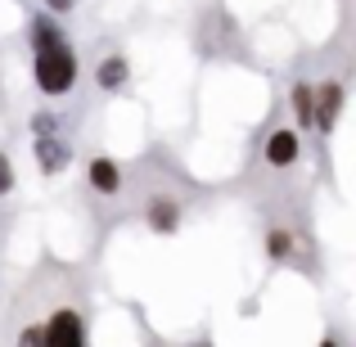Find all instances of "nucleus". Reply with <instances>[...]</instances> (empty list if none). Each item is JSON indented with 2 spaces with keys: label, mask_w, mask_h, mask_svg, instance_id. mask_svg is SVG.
<instances>
[{
  "label": "nucleus",
  "mask_w": 356,
  "mask_h": 347,
  "mask_svg": "<svg viewBox=\"0 0 356 347\" xmlns=\"http://www.w3.org/2000/svg\"><path fill=\"white\" fill-rule=\"evenodd\" d=\"M149 221H154V230H176V221H181V212H176V203L158 199L154 208H149Z\"/></svg>",
  "instance_id": "6e6552de"
},
{
  "label": "nucleus",
  "mask_w": 356,
  "mask_h": 347,
  "mask_svg": "<svg viewBox=\"0 0 356 347\" xmlns=\"http://www.w3.org/2000/svg\"><path fill=\"white\" fill-rule=\"evenodd\" d=\"M18 347H45V343H41V330H23V339H18Z\"/></svg>",
  "instance_id": "ddd939ff"
},
{
  "label": "nucleus",
  "mask_w": 356,
  "mask_h": 347,
  "mask_svg": "<svg viewBox=\"0 0 356 347\" xmlns=\"http://www.w3.org/2000/svg\"><path fill=\"white\" fill-rule=\"evenodd\" d=\"M293 108H298V118H302V122H312V86H307V81L293 90Z\"/></svg>",
  "instance_id": "9d476101"
},
{
  "label": "nucleus",
  "mask_w": 356,
  "mask_h": 347,
  "mask_svg": "<svg viewBox=\"0 0 356 347\" xmlns=\"http://www.w3.org/2000/svg\"><path fill=\"white\" fill-rule=\"evenodd\" d=\"M72 81H77V54L68 50V45H45V50H36V86L45 90V95H68Z\"/></svg>",
  "instance_id": "f257e3e1"
},
{
  "label": "nucleus",
  "mask_w": 356,
  "mask_h": 347,
  "mask_svg": "<svg viewBox=\"0 0 356 347\" xmlns=\"http://www.w3.org/2000/svg\"><path fill=\"white\" fill-rule=\"evenodd\" d=\"M36 154H41V167H45L50 176L63 172V167L72 163V149L63 145V140H54V136H41V140H36Z\"/></svg>",
  "instance_id": "20e7f679"
},
{
  "label": "nucleus",
  "mask_w": 356,
  "mask_h": 347,
  "mask_svg": "<svg viewBox=\"0 0 356 347\" xmlns=\"http://www.w3.org/2000/svg\"><path fill=\"white\" fill-rule=\"evenodd\" d=\"M298 158V131H275L266 140V163L270 167H289Z\"/></svg>",
  "instance_id": "39448f33"
},
{
  "label": "nucleus",
  "mask_w": 356,
  "mask_h": 347,
  "mask_svg": "<svg viewBox=\"0 0 356 347\" xmlns=\"http://www.w3.org/2000/svg\"><path fill=\"white\" fill-rule=\"evenodd\" d=\"M14 190V167H9V158L0 154V194H9Z\"/></svg>",
  "instance_id": "9b49d317"
},
{
  "label": "nucleus",
  "mask_w": 356,
  "mask_h": 347,
  "mask_svg": "<svg viewBox=\"0 0 356 347\" xmlns=\"http://www.w3.org/2000/svg\"><path fill=\"white\" fill-rule=\"evenodd\" d=\"M36 136H54V113H36Z\"/></svg>",
  "instance_id": "f8f14e48"
},
{
  "label": "nucleus",
  "mask_w": 356,
  "mask_h": 347,
  "mask_svg": "<svg viewBox=\"0 0 356 347\" xmlns=\"http://www.w3.org/2000/svg\"><path fill=\"white\" fill-rule=\"evenodd\" d=\"M95 77H99V86L118 90L122 81H127V59H118V54H113V59H104V63H99V72H95Z\"/></svg>",
  "instance_id": "0eeeda50"
},
{
  "label": "nucleus",
  "mask_w": 356,
  "mask_h": 347,
  "mask_svg": "<svg viewBox=\"0 0 356 347\" xmlns=\"http://www.w3.org/2000/svg\"><path fill=\"white\" fill-rule=\"evenodd\" d=\"M339 108H343V86L339 81H321V104H312V122L321 131H330L339 122Z\"/></svg>",
  "instance_id": "7ed1b4c3"
},
{
  "label": "nucleus",
  "mask_w": 356,
  "mask_h": 347,
  "mask_svg": "<svg viewBox=\"0 0 356 347\" xmlns=\"http://www.w3.org/2000/svg\"><path fill=\"white\" fill-rule=\"evenodd\" d=\"M32 41H36V50H45V45H59L63 36H59V27H54L50 18H36L32 23Z\"/></svg>",
  "instance_id": "1a4fd4ad"
},
{
  "label": "nucleus",
  "mask_w": 356,
  "mask_h": 347,
  "mask_svg": "<svg viewBox=\"0 0 356 347\" xmlns=\"http://www.w3.org/2000/svg\"><path fill=\"white\" fill-rule=\"evenodd\" d=\"M41 343L45 347H86V325H81V316L77 312H54L50 316V325L41 330Z\"/></svg>",
  "instance_id": "f03ea898"
},
{
  "label": "nucleus",
  "mask_w": 356,
  "mask_h": 347,
  "mask_svg": "<svg viewBox=\"0 0 356 347\" xmlns=\"http://www.w3.org/2000/svg\"><path fill=\"white\" fill-rule=\"evenodd\" d=\"M321 347H339V343H321Z\"/></svg>",
  "instance_id": "dca6fc26"
},
{
  "label": "nucleus",
  "mask_w": 356,
  "mask_h": 347,
  "mask_svg": "<svg viewBox=\"0 0 356 347\" xmlns=\"http://www.w3.org/2000/svg\"><path fill=\"white\" fill-rule=\"evenodd\" d=\"M90 185H95L99 194H118V185H122L118 167L108 163V158H95V163H90Z\"/></svg>",
  "instance_id": "423d86ee"
},
{
  "label": "nucleus",
  "mask_w": 356,
  "mask_h": 347,
  "mask_svg": "<svg viewBox=\"0 0 356 347\" xmlns=\"http://www.w3.org/2000/svg\"><path fill=\"white\" fill-rule=\"evenodd\" d=\"M45 5H50L54 14H68V9H72V0H45Z\"/></svg>",
  "instance_id": "2eb2a0df"
},
{
  "label": "nucleus",
  "mask_w": 356,
  "mask_h": 347,
  "mask_svg": "<svg viewBox=\"0 0 356 347\" xmlns=\"http://www.w3.org/2000/svg\"><path fill=\"white\" fill-rule=\"evenodd\" d=\"M270 252H275V257H280V252H289V234H270Z\"/></svg>",
  "instance_id": "4468645a"
}]
</instances>
